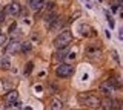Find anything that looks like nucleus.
Instances as JSON below:
<instances>
[{"label":"nucleus","instance_id":"nucleus-1","mask_svg":"<svg viewBox=\"0 0 123 110\" xmlns=\"http://www.w3.org/2000/svg\"><path fill=\"white\" fill-rule=\"evenodd\" d=\"M72 41V32L68 31V29H65L63 32H60L59 35L54 38V46L57 49H63V47H68L69 44H71Z\"/></svg>","mask_w":123,"mask_h":110},{"label":"nucleus","instance_id":"nucleus-2","mask_svg":"<svg viewBox=\"0 0 123 110\" xmlns=\"http://www.w3.org/2000/svg\"><path fill=\"white\" fill-rule=\"evenodd\" d=\"M79 101L82 102L83 105L91 107V109H97V107H100V104H102V100H100L98 96H95V95H91V93L79 95Z\"/></svg>","mask_w":123,"mask_h":110},{"label":"nucleus","instance_id":"nucleus-3","mask_svg":"<svg viewBox=\"0 0 123 110\" xmlns=\"http://www.w3.org/2000/svg\"><path fill=\"white\" fill-rule=\"evenodd\" d=\"M72 72H74V67L68 63H62L55 67V75L59 78H68L72 75Z\"/></svg>","mask_w":123,"mask_h":110},{"label":"nucleus","instance_id":"nucleus-4","mask_svg":"<svg viewBox=\"0 0 123 110\" xmlns=\"http://www.w3.org/2000/svg\"><path fill=\"white\" fill-rule=\"evenodd\" d=\"M100 92H102L103 95H106V96H111V95H112L115 90L118 89L117 87V84H115L114 83V79H108V81H103L102 84H100Z\"/></svg>","mask_w":123,"mask_h":110},{"label":"nucleus","instance_id":"nucleus-5","mask_svg":"<svg viewBox=\"0 0 123 110\" xmlns=\"http://www.w3.org/2000/svg\"><path fill=\"white\" fill-rule=\"evenodd\" d=\"M100 107H103L105 110H120V101L117 100H112V98H106L105 101H102Z\"/></svg>","mask_w":123,"mask_h":110},{"label":"nucleus","instance_id":"nucleus-6","mask_svg":"<svg viewBox=\"0 0 123 110\" xmlns=\"http://www.w3.org/2000/svg\"><path fill=\"white\" fill-rule=\"evenodd\" d=\"M20 11H22V6L18 5L17 2H12V3H9V5L5 6V11H3V12L8 14V16H11V17H15V16L20 14Z\"/></svg>","mask_w":123,"mask_h":110},{"label":"nucleus","instance_id":"nucleus-7","mask_svg":"<svg viewBox=\"0 0 123 110\" xmlns=\"http://www.w3.org/2000/svg\"><path fill=\"white\" fill-rule=\"evenodd\" d=\"M20 44L22 43H18L17 40H12V41H9V43H6V46H5L6 54H17V52L20 51Z\"/></svg>","mask_w":123,"mask_h":110},{"label":"nucleus","instance_id":"nucleus-8","mask_svg":"<svg viewBox=\"0 0 123 110\" xmlns=\"http://www.w3.org/2000/svg\"><path fill=\"white\" fill-rule=\"evenodd\" d=\"M3 100H5V102H8V104H14V102L18 100V92L17 90H9V92L3 96Z\"/></svg>","mask_w":123,"mask_h":110},{"label":"nucleus","instance_id":"nucleus-9","mask_svg":"<svg viewBox=\"0 0 123 110\" xmlns=\"http://www.w3.org/2000/svg\"><path fill=\"white\" fill-rule=\"evenodd\" d=\"M69 52V47H63V49H59V52H55V55H54V60L55 61H62V60L66 57V54Z\"/></svg>","mask_w":123,"mask_h":110},{"label":"nucleus","instance_id":"nucleus-10","mask_svg":"<svg viewBox=\"0 0 123 110\" xmlns=\"http://www.w3.org/2000/svg\"><path fill=\"white\" fill-rule=\"evenodd\" d=\"M29 6L32 11H40L43 8V0H29Z\"/></svg>","mask_w":123,"mask_h":110},{"label":"nucleus","instance_id":"nucleus-11","mask_svg":"<svg viewBox=\"0 0 123 110\" xmlns=\"http://www.w3.org/2000/svg\"><path fill=\"white\" fill-rule=\"evenodd\" d=\"M0 67H2L3 70H9L11 69V60H9V57H3V58L0 60Z\"/></svg>","mask_w":123,"mask_h":110},{"label":"nucleus","instance_id":"nucleus-12","mask_svg":"<svg viewBox=\"0 0 123 110\" xmlns=\"http://www.w3.org/2000/svg\"><path fill=\"white\" fill-rule=\"evenodd\" d=\"M63 107V104L59 101V100H52L51 101V110H62Z\"/></svg>","mask_w":123,"mask_h":110},{"label":"nucleus","instance_id":"nucleus-13","mask_svg":"<svg viewBox=\"0 0 123 110\" xmlns=\"http://www.w3.org/2000/svg\"><path fill=\"white\" fill-rule=\"evenodd\" d=\"M8 43V35L6 34H0V46H6Z\"/></svg>","mask_w":123,"mask_h":110},{"label":"nucleus","instance_id":"nucleus-14","mask_svg":"<svg viewBox=\"0 0 123 110\" xmlns=\"http://www.w3.org/2000/svg\"><path fill=\"white\" fill-rule=\"evenodd\" d=\"M54 20H55V14H48L46 18H45V21H46V25H48V26H49V23H52Z\"/></svg>","mask_w":123,"mask_h":110},{"label":"nucleus","instance_id":"nucleus-15","mask_svg":"<svg viewBox=\"0 0 123 110\" xmlns=\"http://www.w3.org/2000/svg\"><path fill=\"white\" fill-rule=\"evenodd\" d=\"M20 51L22 52H26V51H31V43H23V44H20Z\"/></svg>","mask_w":123,"mask_h":110},{"label":"nucleus","instance_id":"nucleus-16","mask_svg":"<svg viewBox=\"0 0 123 110\" xmlns=\"http://www.w3.org/2000/svg\"><path fill=\"white\" fill-rule=\"evenodd\" d=\"M32 66H34V64L31 63V61L25 66V73H26V75H29V73H31V70H32Z\"/></svg>","mask_w":123,"mask_h":110},{"label":"nucleus","instance_id":"nucleus-17","mask_svg":"<svg viewBox=\"0 0 123 110\" xmlns=\"http://www.w3.org/2000/svg\"><path fill=\"white\" fill-rule=\"evenodd\" d=\"M15 29H17V25H15V23H12V25L9 26V32H14Z\"/></svg>","mask_w":123,"mask_h":110},{"label":"nucleus","instance_id":"nucleus-18","mask_svg":"<svg viewBox=\"0 0 123 110\" xmlns=\"http://www.w3.org/2000/svg\"><path fill=\"white\" fill-rule=\"evenodd\" d=\"M0 21H2V23L5 21V12H0Z\"/></svg>","mask_w":123,"mask_h":110},{"label":"nucleus","instance_id":"nucleus-19","mask_svg":"<svg viewBox=\"0 0 123 110\" xmlns=\"http://www.w3.org/2000/svg\"><path fill=\"white\" fill-rule=\"evenodd\" d=\"M0 34H2V31H0Z\"/></svg>","mask_w":123,"mask_h":110}]
</instances>
